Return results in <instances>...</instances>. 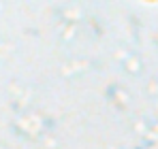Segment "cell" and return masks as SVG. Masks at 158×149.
<instances>
[]
</instances>
